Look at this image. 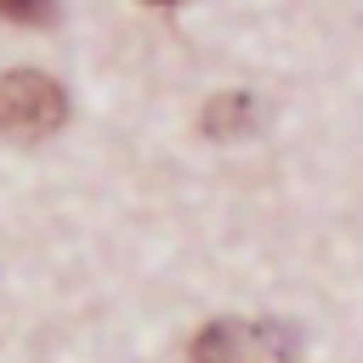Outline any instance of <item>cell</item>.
Listing matches in <instances>:
<instances>
[{
  "label": "cell",
  "mask_w": 363,
  "mask_h": 363,
  "mask_svg": "<svg viewBox=\"0 0 363 363\" xmlns=\"http://www.w3.org/2000/svg\"><path fill=\"white\" fill-rule=\"evenodd\" d=\"M250 119H255V96L250 91H216L204 102V113H199V130L210 142H238L250 130Z\"/></svg>",
  "instance_id": "cell-3"
},
{
  "label": "cell",
  "mask_w": 363,
  "mask_h": 363,
  "mask_svg": "<svg viewBox=\"0 0 363 363\" xmlns=\"http://www.w3.org/2000/svg\"><path fill=\"white\" fill-rule=\"evenodd\" d=\"M261 346H278V335H267V329H250V323H204L199 335H193V346H187V357L193 363H255V352Z\"/></svg>",
  "instance_id": "cell-2"
},
{
  "label": "cell",
  "mask_w": 363,
  "mask_h": 363,
  "mask_svg": "<svg viewBox=\"0 0 363 363\" xmlns=\"http://www.w3.org/2000/svg\"><path fill=\"white\" fill-rule=\"evenodd\" d=\"M57 11V0H0V17L6 23H28V28H45Z\"/></svg>",
  "instance_id": "cell-4"
},
{
  "label": "cell",
  "mask_w": 363,
  "mask_h": 363,
  "mask_svg": "<svg viewBox=\"0 0 363 363\" xmlns=\"http://www.w3.org/2000/svg\"><path fill=\"white\" fill-rule=\"evenodd\" d=\"M147 6H176V0H147Z\"/></svg>",
  "instance_id": "cell-5"
},
{
  "label": "cell",
  "mask_w": 363,
  "mask_h": 363,
  "mask_svg": "<svg viewBox=\"0 0 363 363\" xmlns=\"http://www.w3.org/2000/svg\"><path fill=\"white\" fill-rule=\"evenodd\" d=\"M62 119H68V96L51 74H34V68L0 74V136L45 142V136L62 130Z\"/></svg>",
  "instance_id": "cell-1"
}]
</instances>
